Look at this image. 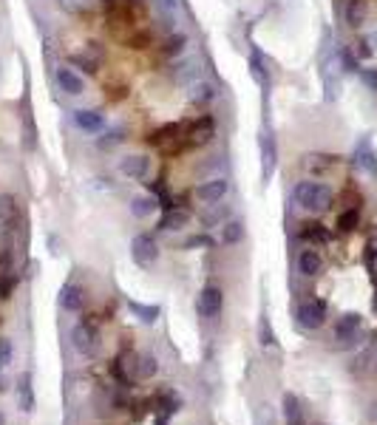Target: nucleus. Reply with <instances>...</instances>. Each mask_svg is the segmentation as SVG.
Returning a JSON list of instances; mask_svg holds the SVG:
<instances>
[{"label":"nucleus","instance_id":"obj_6","mask_svg":"<svg viewBox=\"0 0 377 425\" xmlns=\"http://www.w3.org/2000/svg\"><path fill=\"white\" fill-rule=\"evenodd\" d=\"M196 309L201 317H218L224 309V292L218 286H204L198 300H196Z\"/></svg>","mask_w":377,"mask_h":425},{"label":"nucleus","instance_id":"obj_31","mask_svg":"<svg viewBox=\"0 0 377 425\" xmlns=\"http://www.w3.org/2000/svg\"><path fill=\"white\" fill-rule=\"evenodd\" d=\"M357 224H360V207H349L346 212L337 215V230L340 232H351Z\"/></svg>","mask_w":377,"mask_h":425},{"label":"nucleus","instance_id":"obj_34","mask_svg":"<svg viewBox=\"0 0 377 425\" xmlns=\"http://www.w3.org/2000/svg\"><path fill=\"white\" fill-rule=\"evenodd\" d=\"M71 65H79L88 76H91V74H96V62H94L91 57H85V54H74V57H71Z\"/></svg>","mask_w":377,"mask_h":425},{"label":"nucleus","instance_id":"obj_32","mask_svg":"<svg viewBox=\"0 0 377 425\" xmlns=\"http://www.w3.org/2000/svg\"><path fill=\"white\" fill-rule=\"evenodd\" d=\"M346 20H349V26H360L363 20H366V3L363 0H351V6H349V11H346Z\"/></svg>","mask_w":377,"mask_h":425},{"label":"nucleus","instance_id":"obj_2","mask_svg":"<svg viewBox=\"0 0 377 425\" xmlns=\"http://www.w3.org/2000/svg\"><path fill=\"white\" fill-rule=\"evenodd\" d=\"M213 136H215V122H213L210 113H204L196 122L184 125V147H204V144L213 142Z\"/></svg>","mask_w":377,"mask_h":425},{"label":"nucleus","instance_id":"obj_17","mask_svg":"<svg viewBox=\"0 0 377 425\" xmlns=\"http://www.w3.org/2000/svg\"><path fill=\"white\" fill-rule=\"evenodd\" d=\"M187 99H190L196 108H204V105H210V102L215 99V88H213L210 82H204V79H196V82L190 85V91H187Z\"/></svg>","mask_w":377,"mask_h":425},{"label":"nucleus","instance_id":"obj_12","mask_svg":"<svg viewBox=\"0 0 377 425\" xmlns=\"http://www.w3.org/2000/svg\"><path fill=\"white\" fill-rule=\"evenodd\" d=\"M247 68H249V76L264 88V91H269V62H266V57L252 45L249 48V60H247Z\"/></svg>","mask_w":377,"mask_h":425},{"label":"nucleus","instance_id":"obj_42","mask_svg":"<svg viewBox=\"0 0 377 425\" xmlns=\"http://www.w3.org/2000/svg\"><path fill=\"white\" fill-rule=\"evenodd\" d=\"M147 42H150V34H136V37H130V40H128V45H130V48H145Z\"/></svg>","mask_w":377,"mask_h":425},{"label":"nucleus","instance_id":"obj_1","mask_svg":"<svg viewBox=\"0 0 377 425\" xmlns=\"http://www.w3.org/2000/svg\"><path fill=\"white\" fill-rule=\"evenodd\" d=\"M292 196L306 212H323L332 207V190L323 181H298Z\"/></svg>","mask_w":377,"mask_h":425},{"label":"nucleus","instance_id":"obj_38","mask_svg":"<svg viewBox=\"0 0 377 425\" xmlns=\"http://www.w3.org/2000/svg\"><path fill=\"white\" fill-rule=\"evenodd\" d=\"M357 74H360V79H363V82H366V85L377 94V68H360Z\"/></svg>","mask_w":377,"mask_h":425},{"label":"nucleus","instance_id":"obj_14","mask_svg":"<svg viewBox=\"0 0 377 425\" xmlns=\"http://www.w3.org/2000/svg\"><path fill=\"white\" fill-rule=\"evenodd\" d=\"M360 314H354V312H349V314H343L340 320H337V326H334V340H340L343 346H349V343H354L357 337H360Z\"/></svg>","mask_w":377,"mask_h":425},{"label":"nucleus","instance_id":"obj_16","mask_svg":"<svg viewBox=\"0 0 377 425\" xmlns=\"http://www.w3.org/2000/svg\"><path fill=\"white\" fill-rule=\"evenodd\" d=\"M71 340H74V348L79 354H91L96 348V332L88 323H77L74 332H71Z\"/></svg>","mask_w":377,"mask_h":425},{"label":"nucleus","instance_id":"obj_37","mask_svg":"<svg viewBox=\"0 0 377 425\" xmlns=\"http://www.w3.org/2000/svg\"><path fill=\"white\" fill-rule=\"evenodd\" d=\"M60 6H62L65 11H71V14H82V11H88V0H60Z\"/></svg>","mask_w":377,"mask_h":425},{"label":"nucleus","instance_id":"obj_25","mask_svg":"<svg viewBox=\"0 0 377 425\" xmlns=\"http://www.w3.org/2000/svg\"><path fill=\"white\" fill-rule=\"evenodd\" d=\"M300 238L326 244V241H329V230H326L320 221H306V224H300Z\"/></svg>","mask_w":377,"mask_h":425},{"label":"nucleus","instance_id":"obj_7","mask_svg":"<svg viewBox=\"0 0 377 425\" xmlns=\"http://www.w3.org/2000/svg\"><path fill=\"white\" fill-rule=\"evenodd\" d=\"M230 193V181H227V176H213V178H207V181H201L198 184V190H196V196L204 201V204H218V201H224V196Z\"/></svg>","mask_w":377,"mask_h":425},{"label":"nucleus","instance_id":"obj_45","mask_svg":"<svg viewBox=\"0 0 377 425\" xmlns=\"http://www.w3.org/2000/svg\"><path fill=\"white\" fill-rule=\"evenodd\" d=\"M371 416H374V419H377V402H374V405H371Z\"/></svg>","mask_w":377,"mask_h":425},{"label":"nucleus","instance_id":"obj_44","mask_svg":"<svg viewBox=\"0 0 377 425\" xmlns=\"http://www.w3.org/2000/svg\"><path fill=\"white\" fill-rule=\"evenodd\" d=\"M102 3H108V6H119V3H128V0H102Z\"/></svg>","mask_w":377,"mask_h":425},{"label":"nucleus","instance_id":"obj_21","mask_svg":"<svg viewBox=\"0 0 377 425\" xmlns=\"http://www.w3.org/2000/svg\"><path fill=\"white\" fill-rule=\"evenodd\" d=\"M17 405L20 411H34V388H31V374H20L17 380Z\"/></svg>","mask_w":377,"mask_h":425},{"label":"nucleus","instance_id":"obj_48","mask_svg":"<svg viewBox=\"0 0 377 425\" xmlns=\"http://www.w3.org/2000/svg\"><path fill=\"white\" fill-rule=\"evenodd\" d=\"M371 255H377V246H374V249H371Z\"/></svg>","mask_w":377,"mask_h":425},{"label":"nucleus","instance_id":"obj_28","mask_svg":"<svg viewBox=\"0 0 377 425\" xmlns=\"http://www.w3.org/2000/svg\"><path fill=\"white\" fill-rule=\"evenodd\" d=\"M283 416H286V425H303V414H300V405L292 394L283 397Z\"/></svg>","mask_w":377,"mask_h":425},{"label":"nucleus","instance_id":"obj_5","mask_svg":"<svg viewBox=\"0 0 377 425\" xmlns=\"http://www.w3.org/2000/svg\"><path fill=\"white\" fill-rule=\"evenodd\" d=\"M295 317L303 329H320L326 320V303L323 300H303V303H298Z\"/></svg>","mask_w":377,"mask_h":425},{"label":"nucleus","instance_id":"obj_11","mask_svg":"<svg viewBox=\"0 0 377 425\" xmlns=\"http://www.w3.org/2000/svg\"><path fill=\"white\" fill-rule=\"evenodd\" d=\"M119 173L125 176V178H133V181H142L147 173H150V159L145 156V153H130V156H125L122 162H119Z\"/></svg>","mask_w":377,"mask_h":425},{"label":"nucleus","instance_id":"obj_29","mask_svg":"<svg viewBox=\"0 0 377 425\" xmlns=\"http://www.w3.org/2000/svg\"><path fill=\"white\" fill-rule=\"evenodd\" d=\"M150 193H153V198H156V204H159L162 210H170V207H173V198H170V193H167V187H164V178L150 181Z\"/></svg>","mask_w":377,"mask_h":425},{"label":"nucleus","instance_id":"obj_35","mask_svg":"<svg viewBox=\"0 0 377 425\" xmlns=\"http://www.w3.org/2000/svg\"><path fill=\"white\" fill-rule=\"evenodd\" d=\"M332 162H334L332 156H306V167L315 170V173H317V170H326Z\"/></svg>","mask_w":377,"mask_h":425},{"label":"nucleus","instance_id":"obj_22","mask_svg":"<svg viewBox=\"0 0 377 425\" xmlns=\"http://www.w3.org/2000/svg\"><path fill=\"white\" fill-rule=\"evenodd\" d=\"M244 232H247L244 221H238V218H230V221H224V224H221V244L232 246V244H238V241L244 238Z\"/></svg>","mask_w":377,"mask_h":425},{"label":"nucleus","instance_id":"obj_19","mask_svg":"<svg viewBox=\"0 0 377 425\" xmlns=\"http://www.w3.org/2000/svg\"><path fill=\"white\" fill-rule=\"evenodd\" d=\"M187 218H190V212H187V210L170 207V210H164V212H162V218H159V230H162V232H173V230H181V227L187 224Z\"/></svg>","mask_w":377,"mask_h":425},{"label":"nucleus","instance_id":"obj_26","mask_svg":"<svg viewBox=\"0 0 377 425\" xmlns=\"http://www.w3.org/2000/svg\"><path fill=\"white\" fill-rule=\"evenodd\" d=\"M128 309L147 326H153L159 320V306H147V303H139V300H128Z\"/></svg>","mask_w":377,"mask_h":425},{"label":"nucleus","instance_id":"obj_4","mask_svg":"<svg viewBox=\"0 0 377 425\" xmlns=\"http://www.w3.org/2000/svg\"><path fill=\"white\" fill-rule=\"evenodd\" d=\"M351 164L368 176L377 178V153H374V144H371V136H360L354 150H351Z\"/></svg>","mask_w":377,"mask_h":425},{"label":"nucleus","instance_id":"obj_46","mask_svg":"<svg viewBox=\"0 0 377 425\" xmlns=\"http://www.w3.org/2000/svg\"><path fill=\"white\" fill-rule=\"evenodd\" d=\"M164 422H167V416H162V419H159V422H156V425H164Z\"/></svg>","mask_w":377,"mask_h":425},{"label":"nucleus","instance_id":"obj_24","mask_svg":"<svg viewBox=\"0 0 377 425\" xmlns=\"http://www.w3.org/2000/svg\"><path fill=\"white\" fill-rule=\"evenodd\" d=\"M128 136H125V128H108V130H102V136L96 139V144H99V150H113L116 144H122Z\"/></svg>","mask_w":377,"mask_h":425},{"label":"nucleus","instance_id":"obj_27","mask_svg":"<svg viewBox=\"0 0 377 425\" xmlns=\"http://www.w3.org/2000/svg\"><path fill=\"white\" fill-rule=\"evenodd\" d=\"M187 42H190V37H187L184 31H179V34H170V37L164 40V45H162V51H164L167 57H179V54H184V48H187Z\"/></svg>","mask_w":377,"mask_h":425},{"label":"nucleus","instance_id":"obj_3","mask_svg":"<svg viewBox=\"0 0 377 425\" xmlns=\"http://www.w3.org/2000/svg\"><path fill=\"white\" fill-rule=\"evenodd\" d=\"M130 258H133V264H136V266H142V269L153 266V264H156V258H159L156 238H153L150 232H139V235H133V241H130Z\"/></svg>","mask_w":377,"mask_h":425},{"label":"nucleus","instance_id":"obj_36","mask_svg":"<svg viewBox=\"0 0 377 425\" xmlns=\"http://www.w3.org/2000/svg\"><path fill=\"white\" fill-rule=\"evenodd\" d=\"M198 246H201V249H210V246H213V238H210V235H193V238L184 241V249H198Z\"/></svg>","mask_w":377,"mask_h":425},{"label":"nucleus","instance_id":"obj_23","mask_svg":"<svg viewBox=\"0 0 377 425\" xmlns=\"http://www.w3.org/2000/svg\"><path fill=\"white\" fill-rule=\"evenodd\" d=\"M224 221H230V204H213V210L201 212V227H221Z\"/></svg>","mask_w":377,"mask_h":425},{"label":"nucleus","instance_id":"obj_39","mask_svg":"<svg viewBox=\"0 0 377 425\" xmlns=\"http://www.w3.org/2000/svg\"><path fill=\"white\" fill-rule=\"evenodd\" d=\"M156 368H159V366H156V360H153L150 354H145V357H142V366H139V374H142V377H153V374H156Z\"/></svg>","mask_w":377,"mask_h":425},{"label":"nucleus","instance_id":"obj_18","mask_svg":"<svg viewBox=\"0 0 377 425\" xmlns=\"http://www.w3.org/2000/svg\"><path fill=\"white\" fill-rule=\"evenodd\" d=\"M82 300H85L82 286H77V283H65V286L60 289V306H62L65 312H79V309H82Z\"/></svg>","mask_w":377,"mask_h":425},{"label":"nucleus","instance_id":"obj_20","mask_svg":"<svg viewBox=\"0 0 377 425\" xmlns=\"http://www.w3.org/2000/svg\"><path fill=\"white\" fill-rule=\"evenodd\" d=\"M298 269H300L303 278H315V275H320V269H323V258H320L315 249H303V252L298 255Z\"/></svg>","mask_w":377,"mask_h":425},{"label":"nucleus","instance_id":"obj_47","mask_svg":"<svg viewBox=\"0 0 377 425\" xmlns=\"http://www.w3.org/2000/svg\"><path fill=\"white\" fill-rule=\"evenodd\" d=\"M0 425H6V416H3V411H0Z\"/></svg>","mask_w":377,"mask_h":425},{"label":"nucleus","instance_id":"obj_13","mask_svg":"<svg viewBox=\"0 0 377 425\" xmlns=\"http://www.w3.org/2000/svg\"><path fill=\"white\" fill-rule=\"evenodd\" d=\"M184 136V125L181 122H167V125H162L153 136H150V144H156V147H162V150H170V144L167 142H173V150H179V139Z\"/></svg>","mask_w":377,"mask_h":425},{"label":"nucleus","instance_id":"obj_40","mask_svg":"<svg viewBox=\"0 0 377 425\" xmlns=\"http://www.w3.org/2000/svg\"><path fill=\"white\" fill-rule=\"evenodd\" d=\"M11 363V343L6 337H0V368H6Z\"/></svg>","mask_w":377,"mask_h":425},{"label":"nucleus","instance_id":"obj_43","mask_svg":"<svg viewBox=\"0 0 377 425\" xmlns=\"http://www.w3.org/2000/svg\"><path fill=\"white\" fill-rule=\"evenodd\" d=\"M261 343H264V346L275 343V334H272V329H266V320H261Z\"/></svg>","mask_w":377,"mask_h":425},{"label":"nucleus","instance_id":"obj_8","mask_svg":"<svg viewBox=\"0 0 377 425\" xmlns=\"http://www.w3.org/2000/svg\"><path fill=\"white\" fill-rule=\"evenodd\" d=\"M74 125L82 133H102L105 130V113L99 108H77L74 110Z\"/></svg>","mask_w":377,"mask_h":425},{"label":"nucleus","instance_id":"obj_33","mask_svg":"<svg viewBox=\"0 0 377 425\" xmlns=\"http://www.w3.org/2000/svg\"><path fill=\"white\" fill-rule=\"evenodd\" d=\"M337 62H340V71H346V74H357V71H360V68H357V60L351 57L349 48H337Z\"/></svg>","mask_w":377,"mask_h":425},{"label":"nucleus","instance_id":"obj_15","mask_svg":"<svg viewBox=\"0 0 377 425\" xmlns=\"http://www.w3.org/2000/svg\"><path fill=\"white\" fill-rule=\"evenodd\" d=\"M201 76V60L198 57H184L173 65V79L181 85H193Z\"/></svg>","mask_w":377,"mask_h":425},{"label":"nucleus","instance_id":"obj_41","mask_svg":"<svg viewBox=\"0 0 377 425\" xmlns=\"http://www.w3.org/2000/svg\"><path fill=\"white\" fill-rule=\"evenodd\" d=\"M153 3H156V8H159L162 14H167V17L179 11V0H153Z\"/></svg>","mask_w":377,"mask_h":425},{"label":"nucleus","instance_id":"obj_30","mask_svg":"<svg viewBox=\"0 0 377 425\" xmlns=\"http://www.w3.org/2000/svg\"><path fill=\"white\" fill-rule=\"evenodd\" d=\"M156 210V198H150V196H136L133 201H130V212L136 215V218H145V215H150Z\"/></svg>","mask_w":377,"mask_h":425},{"label":"nucleus","instance_id":"obj_10","mask_svg":"<svg viewBox=\"0 0 377 425\" xmlns=\"http://www.w3.org/2000/svg\"><path fill=\"white\" fill-rule=\"evenodd\" d=\"M258 150H261V176H264V181L272 176V170H275V159H278V147H275V136L272 133H261L258 136Z\"/></svg>","mask_w":377,"mask_h":425},{"label":"nucleus","instance_id":"obj_9","mask_svg":"<svg viewBox=\"0 0 377 425\" xmlns=\"http://www.w3.org/2000/svg\"><path fill=\"white\" fill-rule=\"evenodd\" d=\"M54 82H57V88L65 91L68 96H79V94L85 91V79H82L71 65H60V68L54 71Z\"/></svg>","mask_w":377,"mask_h":425}]
</instances>
